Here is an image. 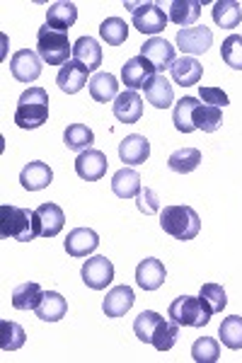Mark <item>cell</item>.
Here are the masks:
<instances>
[{
  "mask_svg": "<svg viewBox=\"0 0 242 363\" xmlns=\"http://www.w3.org/2000/svg\"><path fill=\"white\" fill-rule=\"evenodd\" d=\"M0 235L5 240H17V242H29L39 238L37 211L10 206V203L0 206Z\"/></svg>",
  "mask_w": 242,
  "mask_h": 363,
  "instance_id": "cell-1",
  "label": "cell"
},
{
  "mask_svg": "<svg viewBox=\"0 0 242 363\" xmlns=\"http://www.w3.org/2000/svg\"><path fill=\"white\" fill-rule=\"evenodd\" d=\"M49 119V92L44 87H29L17 99L15 124L20 128H39Z\"/></svg>",
  "mask_w": 242,
  "mask_h": 363,
  "instance_id": "cell-2",
  "label": "cell"
},
{
  "mask_svg": "<svg viewBox=\"0 0 242 363\" xmlns=\"http://www.w3.org/2000/svg\"><path fill=\"white\" fill-rule=\"evenodd\" d=\"M160 228L175 240H194L202 230V218L192 206H165L160 211Z\"/></svg>",
  "mask_w": 242,
  "mask_h": 363,
  "instance_id": "cell-3",
  "label": "cell"
},
{
  "mask_svg": "<svg viewBox=\"0 0 242 363\" xmlns=\"http://www.w3.org/2000/svg\"><path fill=\"white\" fill-rule=\"evenodd\" d=\"M37 54L49 66H66L68 56L73 54V44L68 42L66 32H56L49 25H44L37 32Z\"/></svg>",
  "mask_w": 242,
  "mask_h": 363,
  "instance_id": "cell-4",
  "label": "cell"
},
{
  "mask_svg": "<svg viewBox=\"0 0 242 363\" xmlns=\"http://www.w3.org/2000/svg\"><path fill=\"white\" fill-rule=\"evenodd\" d=\"M170 320H175L180 327H204L211 320V310L204 306L199 296H180L167 308Z\"/></svg>",
  "mask_w": 242,
  "mask_h": 363,
  "instance_id": "cell-5",
  "label": "cell"
},
{
  "mask_svg": "<svg viewBox=\"0 0 242 363\" xmlns=\"http://www.w3.org/2000/svg\"><path fill=\"white\" fill-rule=\"evenodd\" d=\"M131 22L141 34L158 37L160 32H165L170 17L165 15V10L158 3H141V5H136V10L131 13Z\"/></svg>",
  "mask_w": 242,
  "mask_h": 363,
  "instance_id": "cell-6",
  "label": "cell"
},
{
  "mask_svg": "<svg viewBox=\"0 0 242 363\" xmlns=\"http://www.w3.org/2000/svg\"><path fill=\"white\" fill-rule=\"evenodd\" d=\"M80 277L85 281L87 289L102 291L114 281V264H111V259H107V257H99V255L90 257V259L82 264Z\"/></svg>",
  "mask_w": 242,
  "mask_h": 363,
  "instance_id": "cell-7",
  "label": "cell"
},
{
  "mask_svg": "<svg viewBox=\"0 0 242 363\" xmlns=\"http://www.w3.org/2000/svg\"><path fill=\"white\" fill-rule=\"evenodd\" d=\"M155 75H158L155 66H153L148 58L141 56V54L128 58V61L121 66V83L126 85L128 90H141V87L148 85Z\"/></svg>",
  "mask_w": 242,
  "mask_h": 363,
  "instance_id": "cell-8",
  "label": "cell"
},
{
  "mask_svg": "<svg viewBox=\"0 0 242 363\" xmlns=\"http://www.w3.org/2000/svg\"><path fill=\"white\" fill-rule=\"evenodd\" d=\"M177 49L185 56H199L206 54L214 44V32L209 27H187L177 32Z\"/></svg>",
  "mask_w": 242,
  "mask_h": 363,
  "instance_id": "cell-9",
  "label": "cell"
},
{
  "mask_svg": "<svg viewBox=\"0 0 242 363\" xmlns=\"http://www.w3.org/2000/svg\"><path fill=\"white\" fill-rule=\"evenodd\" d=\"M10 73L20 83H34L41 75V56L32 49H20L10 58Z\"/></svg>",
  "mask_w": 242,
  "mask_h": 363,
  "instance_id": "cell-10",
  "label": "cell"
},
{
  "mask_svg": "<svg viewBox=\"0 0 242 363\" xmlns=\"http://www.w3.org/2000/svg\"><path fill=\"white\" fill-rule=\"evenodd\" d=\"M107 155L102 153V150H82V153L75 157V172H78L80 179L85 182H97L102 179L104 174H107Z\"/></svg>",
  "mask_w": 242,
  "mask_h": 363,
  "instance_id": "cell-11",
  "label": "cell"
},
{
  "mask_svg": "<svg viewBox=\"0 0 242 363\" xmlns=\"http://www.w3.org/2000/svg\"><path fill=\"white\" fill-rule=\"evenodd\" d=\"M141 56H145L155 66L158 73H165L167 68H172L175 58V46L165 37H150L148 42L141 46Z\"/></svg>",
  "mask_w": 242,
  "mask_h": 363,
  "instance_id": "cell-12",
  "label": "cell"
},
{
  "mask_svg": "<svg viewBox=\"0 0 242 363\" xmlns=\"http://www.w3.org/2000/svg\"><path fill=\"white\" fill-rule=\"evenodd\" d=\"M111 112L121 124H138L143 116V99L136 90H123L111 104Z\"/></svg>",
  "mask_w": 242,
  "mask_h": 363,
  "instance_id": "cell-13",
  "label": "cell"
},
{
  "mask_svg": "<svg viewBox=\"0 0 242 363\" xmlns=\"http://www.w3.org/2000/svg\"><path fill=\"white\" fill-rule=\"evenodd\" d=\"M63 247H66V252L70 257L82 259V257L92 255V252L99 247V235L92 230V228H75V230L68 233Z\"/></svg>",
  "mask_w": 242,
  "mask_h": 363,
  "instance_id": "cell-14",
  "label": "cell"
},
{
  "mask_svg": "<svg viewBox=\"0 0 242 363\" xmlns=\"http://www.w3.org/2000/svg\"><path fill=\"white\" fill-rule=\"evenodd\" d=\"M87 75H90V68H85L82 63L78 61H68L66 66H61L56 75V85L61 87V92H66V95H75V92H80L87 83Z\"/></svg>",
  "mask_w": 242,
  "mask_h": 363,
  "instance_id": "cell-15",
  "label": "cell"
},
{
  "mask_svg": "<svg viewBox=\"0 0 242 363\" xmlns=\"http://www.w3.org/2000/svg\"><path fill=\"white\" fill-rule=\"evenodd\" d=\"M165 279H167L165 264L155 257H148V259H143L136 267V284L143 291H158L165 284Z\"/></svg>",
  "mask_w": 242,
  "mask_h": 363,
  "instance_id": "cell-16",
  "label": "cell"
},
{
  "mask_svg": "<svg viewBox=\"0 0 242 363\" xmlns=\"http://www.w3.org/2000/svg\"><path fill=\"white\" fill-rule=\"evenodd\" d=\"M34 211H37V218H39L41 238H56L63 230V225H66V213H63V208L58 203L46 201Z\"/></svg>",
  "mask_w": 242,
  "mask_h": 363,
  "instance_id": "cell-17",
  "label": "cell"
},
{
  "mask_svg": "<svg viewBox=\"0 0 242 363\" xmlns=\"http://www.w3.org/2000/svg\"><path fill=\"white\" fill-rule=\"evenodd\" d=\"M133 303H136V296H133L131 286H114L107 294V298H104L102 310L107 318L114 320V318H123V315L133 308Z\"/></svg>",
  "mask_w": 242,
  "mask_h": 363,
  "instance_id": "cell-18",
  "label": "cell"
},
{
  "mask_svg": "<svg viewBox=\"0 0 242 363\" xmlns=\"http://www.w3.org/2000/svg\"><path fill=\"white\" fill-rule=\"evenodd\" d=\"M51 182H54V172H51V167L41 160L29 162V165L22 167V172H20V184L25 186L27 191H41V189H46Z\"/></svg>",
  "mask_w": 242,
  "mask_h": 363,
  "instance_id": "cell-19",
  "label": "cell"
},
{
  "mask_svg": "<svg viewBox=\"0 0 242 363\" xmlns=\"http://www.w3.org/2000/svg\"><path fill=\"white\" fill-rule=\"evenodd\" d=\"M150 155V143L145 136H138V133H131L119 143V157L126 165H143Z\"/></svg>",
  "mask_w": 242,
  "mask_h": 363,
  "instance_id": "cell-20",
  "label": "cell"
},
{
  "mask_svg": "<svg viewBox=\"0 0 242 363\" xmlns=\"http://www.w3.org/2000/svg\"><path fill=\"white\" fill-rule=\"evenodd\" d=\"M75 22H78V8H75V3L61 0V3L49 5V10H46V25L56 29V32H68Z\"/></svg>",
  "mask_w": 242,
  "mask_h": 363,
  "instance_id": "cell-21",
  "label": "cell"
},
{
  "mask_svg": "<svg viewBox=\"0 0 242 363\" xmlns=\"http://www.w3.org/2000/svg\"><path fill=\"white\" fill-rule=\"evenodd\" d=\"M170 73H172V80H175L177 85L192 87V85H197L199 80H202L204 68H202V63H199L194 56H182V58H177V61L172 63Z\"/></svg>",
  "mask_w": 242,
  "mask_h": 363,
  "instance_id": "cell-22",
  "label": "cell"
},
{
  "mask_svg": "<svg viewBox=\"0 0 242 363\" xmlns=\"http://www.w3.org/2000/svg\"><path fill=\"white\" fill-rule=\"evenodd\" d=\"M143 90H145V99H148V102H150L155 109H167V107H172V102H175V90H172L170 80L165 78L163 73H158L155 78H153L150 83L143 87Z\"/></svg>",
  "mask_w": 242,
  "mask_h": 363,
  "instance_id": "cell-23",
  "label": "cell"
},
{
  "mask_svg": "<svg viewBox=\"0 0 242 363\" xmlns=\"http://www.w3.org/2000/svg\"><path fill=\"white\" fill-rule=\"evenodd\" d=\"M37 318L44 320V322H58L66 318L68 313V303L66 298L61 294H56V291H44V296H41V303L37 306Z\"/></svg>",
  "mask_w": 242,
  "mask_h": 363,
  "instance_id": "cell-24",
  "label": "cell"
},
{
  "mask_svg": "<svg viewBox=\"0 0 242 363\" xmlns=\"http://www.w3.org/2000/svg\"><path fill=\"white\" fill-rule=\"evenodd\" d=\"M199 15H202V0H172L167 10L170 22L185 29L192 27L199 20Z\"/></svg>",
  "mask_w": 242,
  "mask_h": 363,
  "instance_id": "cell-25",
  "label": "cell"
},
{
  "mask_svg": "<svg viewBox=\"0 0 242 363\" xmlns=\"http://www.w3.org/2000/svg\"><path fill=\"white\" fill-rule=\"evenodd\" d=\"M73 61L82 63V66L90 70H97L102 66V46L92 37H80L78 42L73 44Z\"/></svg>",
  "mask_w": 242,
  "mask_h": 363,
  "instance_id": "cell-26",
  "label": "cell"
},
{
  "mask_svg": "<svg viewBox=\"0 0 242 363\" xmlns=\"http://www.w3.org/2000/svg\"><path fill=\"white\" fill-rule=\"evenodd\" d=\"M141 174L136 169H128V167H121L119 172L111 177V191L114 196L119 199H136L141 194Z\"/></svg>",
  "mask_w": 242,
  "mask_h": 363,
  "instance_id": "cell-27",
  "label": "cell"
},
{
  "mask_svg": "<svg viewBox=\"0 0 242 363\" xmlns=\"http://www.w3.org/2000/svg\"><path fill=\"white\" fill-rule=\"evenodd\" d=\"M87 87H90V95L94 102L107 104L111 99L119 97V80H116L111 73H94Z\"/></svg>",
  "mask_w": 242,
  "mask_h": 363,
  "instance_id": "cell-28",
  "label": "cell"
},
{
  "mask_svg": "<svg viewBox=\"0 0 242 363\" xmlns=\"http://www.w3.org/2000/svg\"><path fill=\"white\" fill-rule=\"evenodd\" d=\"M63 143L68 150L73 153H82V150H90L94 143V133L90 126L85 124H68V128L63 131Z\"/></svg>",
  "mask_w": 242,
  "mask_h": 363,
  "instance_id": "cell-29",
  "label": "cell"
},
{
  "mask_svg": "<svg viewBox=\"0 0 242 363\" xmlns=\"http://www.w3.org/2000/svg\"><path fill=\"white\" fill-rule=\"evenodd\" d=\"M41 296H44V291H41V286L34 284V281L20 284L13 291V308L25 310V313H29V310H37V306L41 303Z\"/></svg>",
  "mask_w": 242,
  "mask_h": 363,
  "instance_id": "cell-30",
  "label": "cell"
},
{
  "mask_svg": "<svg viewBox=\"0 0 242 363\" xmlns=\"http://www.w3.org/2000/svg\"><path fill=\"white\" fill-rule=\"evenodd\" d=\"M192 124L197 131H204V133H214L221 128L223 124V114H221V107H211V104H199L192 114Z\"/></svg>",
  "mask_w": 242,
  "mask_h": 363,
  "instance_id": "cell-31",
  "label": "cell"
},
{
  "mask_svg": "<svg viewBox=\"0 0 242 363\" xmlns=\"http://www.w3.org/2000/svg\"><path fill=\"white\" fill-rule=\"evenodd\" d=\"M214 22L223 29H233L240 25L242 20V5L238 0H218L214 5Z\"/></svg>",
  "mask_w": 242,
  "mask_h": 363,
  "instance_id": "cell-32",
  "label": "cell"
},
{
  "mask_svg": "<svg viewBox=\"0 0 242 363\" xmlns=\"http://www.w3.org/2000/svg\"><path fill=\"white\" fill-rule=\"evenodd\" d=\"M202 165V150L199 148H180L167 157V167L177 174H189Z\"/></svg>",
  "mask_w": 242,
  "mask_h": 363,
  "instance_id": "cell-33",
  "label": "cell"
},
{
  "mask_svg": "<svg viewBox=\"0 0 242 363\" xmlns=\"http://www.w3.org/2000/svg\"><path fill=\"white\" fill-rule=\"evenodd\" d=\"M199 107V99L197 97H182L180 102L175 104V109H172V124L175 128L180 133H192V131H197L192 124V114H194V109Z\"/></svg>",
  "mask_w": 242,
  "mask_h": 363,
  "instance_id": "cell-34",
  "label": "cell"
},
{
  "mask_svg": "<svg viewBox=\"0 0 242 363\" xmlns=\"http://www.w3.org/2000/svg\"><path fill=\"white\" fill-rule=\"evenodd\" d=\"M25 342H27V332L22 330V325H17L13 320L0 322V349L17 351L25 347Z\"/></svg>",
  "mask_w": 242,
  "mask_h": 363,
  "instance_id": "cell-35",
  "label": "cell"
},
{
  "mask_svg": "<svg viewBox=\"0 0 242 363\" xmlns=\"http://www.w3.org/2000/svg\"><path fill=\"white\" fill-rule=\"evenodd\" d=\"M177 337H180V325L175 320H160L153 332V339L150 344L155 347L158 351H170L177 344Z\"/></svg>",
  "mask_w": 242,
  "mask_h": 363,
  "instance_id": "cell-36",
  "label": "cell"
},
{
  "mask_svg": "<svg viewBox=\"0 0 242 363\" xmlns=\"http://www.w3.org/2000/svg\"><path fill=\"white\" fill-rule=\"evenodd\" d=\"M99 37L109 46H121L128 39V25L121 17H107V20L99 25Z\"/></svg>",
  "mask_w": 242,
  "mask_h": 363,
  "instance_id": "cell-37",
  "label": "cell"
},
{
  "mask_svg": "<svg viewBox=\"0 0 242 363\" xmlns=\"http://www.w3.org/2000/svg\"><path fill=\"white\" fill-rule=\"evenodd\" d=\"M218 337H221L223 347L240 351L242 349V318L240 315H233V318L223 320L221 330H218Z\"/></svg>",
  "mask_w": 242,
  "mask_h": 363,
  "instance_id": "cell-38",
  "label": "cell"
},
{
  "mask_svg": "<svg viewBox=\"0 0 242 363\" xmlns=\"http://www.w3.org/2000/svg\"><path fill=\"white\" fill-rule=\"evenodd\" d=\"M192 359L197 363H216L221 359V344L214 337H199L192 344Z\"/></svg>",
  "mask_w": 242,
  "mask_h": 363,
  "instance_id": "cell-39",
  "label": "cell"
},
{
  "mask_svg": "<svg viewBox=\"0 0 242 363\" xmlns=\"http://www.w3.org/2000/svg\"><path fill=\"white\" fill-rule=\"evenodd\" d=\"M199 298H202L204 306L211 310V315L223 313V308L228 306L226 289H223L221 284H204L202 291H199Z\"/></svg>",
  "mask_w": 242,
  "mask_h": 363,
  "instance_id": "cell-40",
  "label": "cell"
},
{
  "mask_svg": "<svg viewBox=\"0 0 242 363\" xmlns=\"http://www.w3.org/2000/svg\"><path fill=\"white\" fill-rule=\"evenodd\" d=\"M163 320V315H158L155 310H143V313L136 318L133 322V332H136V337L141 339L143 344H150V339H153V332H155V327H158V322Z\"/></svg>",
  "mask_w": 242,
  "mask_h": 363,
  "instance_id": "cell-41",
  "label": "cell"
},
{
  "mask_svg": "<svg viewBox=\"0 0 242 363\" xmlns=\"http://www.w3.org/2000/svg\"><path fill=\"white\" fill-rule=\"evenodd\" d=\"M221 58L226 66L233 70H242V37L240 34H230V37L221 46Z\"/></svg>",
  "mask_w": 242,
  "mask_h": 363,
  "instance_id": "cell-42",
  "label": "cell"
},
{
  "mask_svg": "<svg viewBox=\"0 0 242 363\" xmlns=\"http://www.w3.org/2000/svg\"><path fill=\"white\" fill-rule=\"evenodd\" d=\"M136 206H138L141 213H145V216H150V213H155V211H160V199H158V194L153 189H141V194L136 196Z\"/></svg>",
  "mask_w": 242,
  "mask_h": 363,
  "instance_id": "cell-43",
  "label": "cell"
},
{
  "mask_svg": "<svg viewBox=\"0 0 242 363\" xmlns=\"http://www.w3.org/2000/svg\"><path fill=\"white\" fill-rule=\"evenodd\" d=\"M199 97H202L204 104H211V107H226L230 102L226 92L221 87H211V85H202L199 87Z\"/></svg>",
  "mask_w": 242,
  "mask_h": 363,
  "instance_id": "cell-44",
  "label": "cell"
}]
</instances>
